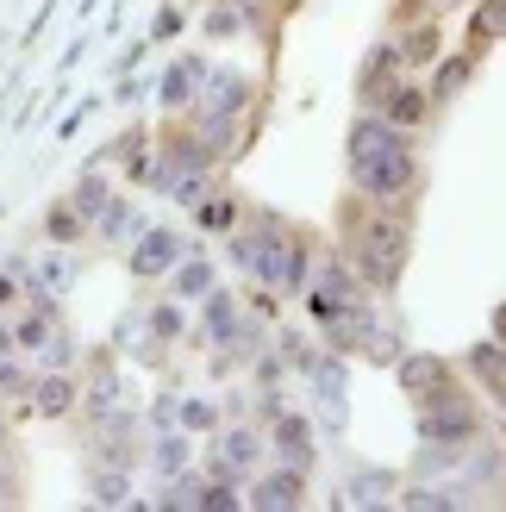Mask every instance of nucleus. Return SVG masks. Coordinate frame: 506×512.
Returning a JSON list of instances; mask_svg holds the SVG:
<instances>
[{
    "instance_id": "38",
    "label": "nucleus",
    "mask_w": 506,
    "mask_h": 512,
    "mask_svg": "<svg viewBox=\"0 0 506 512\" xmlns=\"http://www.w3.org/2000/svg\"><path fill=\"white\" fill-rule=\"evenodd\" d=\"M175 32H182V13L163 7V13H157V25H150V44H157V38H175Z\"/></svg>"
},
{
    "instance_id": "2",
    "label": "nucleus",
    "mask_w": 506,
    "mask_h": 512,
    "mask_svg": "<svg viewBox=\"0 0 506 512\" xmlns=\"http://www.w3.org/2000/svg\"><path fill=\"white\" fill-rule=\"evenodd\" d=\"M250 100H257L250 69L207 63V75H200V94L188 100V125H194V138L207 144L213 157H225V150L238 144V125H244V113H250Z\"/></svg>"
},
{
    "instance_id": "10",
    "label": "nucleus",
    "mask_w": 506,
    "mask_h": 512,
    "mask_svg": "<svg viewBox=\"0 0 506 512\" xmlns=\"http://www.w3.org/2000/svg\"><path fill=\"white\" fill-rule=\"evenodd\" d=\"M394 381H400V394H407V400L419 406V400L444 394L457 375H450L444 356H432V350H407V356H394Z\"/></svg>"
},
{
    "instance_id": "19",
    "label": "nucleus",
    "mask_w": 506,
    "mask_h": 512,
    "mask_svg": "<svg viewBox=\"0 0 506 512\" xmlns=\"http://www.w3.org/2000/svg\"><path fill=\"white\" fill-rule=\"evenodd\" d=\"M469 75H475V50H457V57H438V69H432V107H450L463 88H469Z\"/></svg>"
},
{
    "instance_id": "24",
    "label": "nucleus",
    "mask_w": 506,
    "mask_h": 512,
    "mask_svg": "<svg viewBox=\"0 0 506 512\" xmlns=\"http://www.w3.org/2000/svg\"><path fill=\"white\" fill-rule=\"evenodd\" d=\"M44 238L50 244H82L88 238V219L75 213L69 200H50V207H44Z\"/></svg>"
},
{
    "instance_id": "33",
    "label": "nucleus",
    "mask_w": 506,
    "mask_h": 512,
    "mask_svg": "<svg viewBox=\"0 0 506 512\" xmlns=\"http://www.w3.org/2000/svg\"><path fill=\"white\" fill-rule=\"evenodd\" d=\"M475 7H482V13H475V38H506V0H475Z\"/></svg>"
},
{
    "instance_id": "40",
    "label": "nucleus",
    "mask_w": 506,
    "mask_h": 512,
    "mask_svg": "<svg viewBox=\"0 0 506 512\" xmlns=\"http://www.w3.org/2000/svg\"><path fill=\"white\" fill-rule=\"evenodd\" d=\"M13 500H19V481H13L7 463H0V506H13Z\"/></svg>"
},
{
    "instance_id": "23",
    "label": "nucleus",
    "mask_w": 506,
    "mask_h": 512,
    "mask_svg": "<svg viewBox=\"0 0 506 512\" xmlns=\"http://www.w3.org/2000/svg\"><path fill=\"white\" fill-rule=\"evenodd\" d=\"M88 232H100V244H119V238H132V232H138V213H132V200L107 194V207L94 213V225H88Z\"/></svg>"
},
{
    "instance_id": "5",
    "label": "nucleus",
    "mask_w": 506,
    "mask_h": 512,
    "mask_svg": "<svg viewBox=\"0 0 506 512\" xmlns=\"http://www.w3.org/2000/svg\"><path fill=\"white\" fill-rule=\"evenodd\" d=\"M419 438L425 444H457V450H469L475 438H482V406H475L457 381H450L444 394L419 400Z\"/></svg>"
},
{
    "instance_id": "14",
    "label": "nucleus",
    "mask_w": 506,
    "mask_h": 512,
    "mask_svg": "<svg viewBox=\"0 0 506 512\" xmlns=\"http://www.w3.org/2000/svg\"><path fill=\"white\" fill-rule=\"evenodd\" d=\"M200 75H207V63H200L194 50H188V57H175L163 69V82H157V107L163 113H188V100L200 94Z\"/></svg>"
},
{
    "instance_id": "37",
    "label": "nucleus",
    "mask_w": 506,
    "mask_h": 512,
    "mask_svg": "<svg viewBox=\"0 0 506 512\" xmlns=\"http://www.w3.org/2000/svg\"><path fill=\"white\" fill-rule=\"evenodd\" d=\"M150 431H175V394H163L150 406Z\"/></svg>"
},
{
    "instance_id": "25",
    "label": "nucleus",
    "mask_w": 506,
    "mask_h": 512,
    "mask_svg": "<svg viewBox=\"0 0 506 512\" xmlns=\"http://www.w3.org/2000/svg\"><path fill=\"white\" fill-rule=\"evenodd\" d=\"M463 369H469L475 381H482V388H500V381H506V344H500V338L475 344V350L463 356Z\"/></svg>"
},
{
    "instance_id": "11",
    "label": "nucleus",
    "mask_w": 506,
    "mask_h": 512,
    "mask_svg": "<svg viewBox=\"0 0 506 512\" xmlns=\"http://www.w3.org/2000/svg\"><path fill=\"white\" fill-rule=\"evenodd\" d=\"M407 144V132L400 125H388L382 113H357L350 119V138H344V163L357 169V163H375V157H388V150Z\"/></svg>"
},
{
    "instance_id": "6",
    "label": "nucleus",
    "mask_w": 506,
    "mask_h": 512,
    "mask_svg": "<svg viewBox=\"0 0 506 512\" xmlns=\"http://www.w3.org/2000/svg\"><path fill=\"white\" fill-rule=\"evenodd\" d=\"M263 456H269V431H257V425H219V431H213V456H207L200 469L244 488V481L263 469Z\"/></svg>"
},
{
    "instance_id": "16",
    "label": "nucleus",
    "mask_w": 506,
    "mask_h": 512,
    "mask_svg": "<svg viewBox=\"0 0 506 512\" xmlns=\"http://www.w3.org/2000/svg\"><path fill=\"white\" fill-rule=\"evenodd\" d=\"M25 288H32V300H63L75 288V263L63 256V244L44 256V263H25Z\"/></svg>"
},
{
    "instance_id": "34",
    "label": "nucleus",
    "mask_w": 506,
    "mask_h": 512,
    "mask_svg": "<svg viewBox=\"0 0 506 512\" xmlns=\"http://www.w3.org/2000/svg\"><path fill=\"white\" fill-rule=\"evenodd\" d=\"M0 394H32V375L19 369V350L0 356Z\"/></svg>"
},
{
    "instance_id": "35",
    "label": "nucleus",
    "mask_w": 506,
    "mask_h": 512,
    "mask_svg": "<svg viewBox=\"0 0 506 512\" xmlns=\"http://www.w3.org/2000/svg\"><path fill=\"white\" fill-rule=\"evenodd\" d=\"M232 32H244V7H213L207 13V38H232Z\"/></svg>"
},
{
    "instance_id": "20",
    "label": "nucleus",
    "mask_w": 506,
    "mask_h": 512,
    "mask_svg": "<svg viewBox=\"0 0 506 512\" xmlns=\"http://www.w3.org/2000/svg\"><path fill=\"white\" fill-rule=\"evenodd\" d=\"M188 431L182 425H175V431H150V475H157V481H169V475H182L188 469Z\"/></svg>"
},
{
    "instance_id": "39",
    "label": "nucleus",
    "mask_w": 506,
    "mask_h": 512,
    "mask_svg": "<svg viewBox=\"0 0 506 512\" xmlns=\"http://www.w3.org/2000/svg\"><path fill=\"white\" fill-rule=\"evenodd\" d=\"M94 107H100V100H82V107H75V113H69L63 125H57V138H75V132H82V119H88Z\"/></svg>"
},
{
    "instance_id": "8",
    "label": "nucleus",
    "mask_w": 506,
    "mask_h": 512,
    "mask_svg": "<svg viewBox=\"0 0 506 512\" xmlns=\"http://www.w3.org/2000/svg\"><path fill=\"white\" fill-rule=\"evenodd\" d=\"M269 450H275V463H294V469H307L319 463V431L307 413H288V406H275V419H269Z\"/></svg>"
},
{
    "instance_id": "3",
    "label": "nucleus",
    "mask_w": 506,
    "mask_h": 512,
    "mask_svg": "<svg viewBox=\"0 0 506 512\" xmlns=\"http://www.w3.org/2000/svg\"><path fill=\"white\" fill-rule=\"evenodd\" d=\"M288 250H294V232H288V219H275V213H257L250 232H244V225L232 232V263L257 281V288H282Z\"/></svg>"
},
{
    "instance_id": "32",
    "label": "nucleus",
    "mask_w": 506,
    "mask_h": 512,
    "mask_svg": "<svg viewBox=\"0 0 506 512\" xmlns=\"http://www.w3.org/2000/svg\"><path fill=\"white\" fill-rule=\"evenodd\" d=\"M38 363H44V369H75V338H69L63 325H57V331H50V338H44Z\"/></svg>"
},
{
    "instance_id": "13",
    "label": "nucleus",
    "mask_w": 506,
    "mask_h": 512,
    "mask_svg": "<svg viewBox=\"0 0 506 512\" xmlns=\"http://www.w3.org/2000/svg\"><path fill=\"white\" fill-rule=\"evenodd\" d=\"M369 113H382L388 125H400V132H419V125L432 119V94H425L419 82H407V75H400V82H394L382 100H375Z\"/></svg>"
},
{
    "instance_id": "42",
    "label": "nucleus",
    "mask_w": 506,
    "mask_h": 512,
    "mask_svg": "<svg viewBox=\"0 0 506 512\" xmlns=\"http://www.w3.org/2000/svg\"><path fill=\"white\" fill-rule=\"evenodd\" d=\"M7 438H13V425H7V406H0V450H7Z\"/></svg>"
},
{
    "instance_id": "17",
    "label": "nucleus",
    "mask_w": 506,
    "mask_h": 512,
    "mask_svg": "<svg viewBox=\"0 0 506 512\" xmlns=\"http://www.w3.org/2000/svg\"><path fill=\"white\" fill-rule=\"evenodd\" d=\"M169 288H175V300H200V294H213V288H219L213 256H207V250H188L182 263L169 269Z\"/></svg>"
},
{
    "instance_id": "1",
    "label": "nucleus",
    "mask_w": 506,
    "mask_h": 512,
    "mask_svg": "<svg viewBox=\"0 0 506 512\" xmlns=\"http://www.w3.org/2000/svg\"><path fill=\"white\" fill-rule=\"evenodd\" d=\"M407 250H413L407 213L375 207V200H363L357 213L344 207V263L357 269V281L369 294H394L400 288V275H407Z\"/></svg>"
},
{
    "instance_id": "7",
    "label": "nucleus",
    "mask_w": 506,
    "mask_h": 512,
    "mask_svg": "<svg viewBox=\"0 0 506 512\" xmlns=\"http://www.w3.org/2000/svg\"><path fill=\"white\" fill-rule=\"evenodd\" d=\"M244 500L257 506V512H294V506H307V469H294V463H269L244 481Z\"/></svg>"
},
{
    "instance_id": "9",
    "label": "nucleus",
    "mask_w": 506,
    "mask_h": 512,
    "mask_svg": "<svg viewBox=\"0 0 506 512\" xmlns=\"http://www.w3.org/2000/svg\"><path fill=\"white\" fill-rule=\"evenodd\" d=\"M182 256H188V238L175 232V225H138V238H132V275L138 281L169 275Z\"/></svg>"
},
{
    "instance_id": "36",
    "label": "nucleus",
    "mask_w": 506,
    "mask_h": 512,
    "mask_svg": "<svg viewBox=\"0 0 506 512\" xmlns=\"http://www.w3.org/2000/svg\"><path fill=\"white\" fill-rule=\"evenodd\" d=\"M19 288H25V263L0 269V306H13V300H19Z\"/></svg>"
},
{
    "instance_id": "15",
    "label": "nucleus",
    "mask_w": 506,
    "mask_h": 512,
    "mask_svg": "<svg viewBox=\"0 0 506 512\" xmlns=\"http://www.w3.org/2000/svg\"><path fill=\"white\" fill-rule=\"evenodd\" d=\"M32 406H38L44 419H69L75 406H82V388H75L69 369H44V375L32 381Z\"/></svg>"
},
{
    "instance_id": "26",
    "label": "nucleus",
    "mask_w": 506,
    "mask_h": 512,
    "mask_svg": "<svg viewBox=\"0 0 506 512\" xmlns=\"http://www.w3.org/2000/svg\"><path fill=\"white\" fill-rule=\"evenodd\" d=\"M107 194H113V188H107V175H100V163H88V169H82V182L69 188V207H75V213H82V219L94 225V213L107 207Z\"/></svg>"
},
{
    "instance_id": "29",
    "label": "nucleus",
    "mask_w": 506,
    "mask_h": 512,
    "mask_svg": "<svg viewBox=\"0 0 506 512\" xmlns=\"http://www.w3.org/2000/svg\"><path fill=\"white\" fill-rule=\"evenodd\" d=\"M175 425H182L188 438H200V431H219V406L200 400V394H188V400H175Z\"/></svg>"
},
{
    "instance_id": "28",
    "label": "nucleus",
    "mask_w": 506,
    "mask_h": 512,
    "mask_svg": "<svg viewBox=\"0 0 506 512\" xmlns=\"http://www.w3.org/2000/svg\"><path fill=\"white\" fill-rule=\"evenodd\" d=\"M400 44V63H407V69H419V63H438V25H413V32H400L394 38Z\"/></svg>"
},
{
    "instance_id": "30",
    "label": "nucleus",
    "mask_w": 506,
    "mask_h": 512,
    "mask_svg": "<svg viewBox=\"0 0 506 512\" xmlns=\"http://www.w3.org/2000/svg\"><path fill=\"white\" fill-rule=\"evenodd\" d=\"M213 175H219V169H188V175H175V182H169V200H175V207H188V213H194L200 200L213 194Z\"/></svg>"
},
{
    "instance_id": "18",
    "label": "nucleus",
    "mask_w": 506,
    "mask_h": 512,
    "mask_svg": "<svg viewBox=\"0 0 506 512\" xmlns=\"http://www.w3.org/2000/svg\"><path fill=\"white\" fill-rule=\"evenodd\" d=\"M194 225H200L207 238H232L238 225H244V200H238V194H225V188H213V194L194 207Z\"/></svg>"
},
{
    "instance_id": "12",
    "label": "nucleus",
    "mask_w": 506,
    "mask_h": 512,
    "mask_svg": "<svg viewBox=\"0 0 506 512\" xmlns=\"http://www.w3.org/2000/svg\"><path fill=\"white\" fill-rule=\"evenodd\" d=\"M400 75H407V63H400V44L394 38H382V44H369V57H363V69H357V94H363V107H375Z\"/></svg>"
},
{
    "instance_id": "4",
    "label": "nucleus",
    "mask_w": 506,
    "mask_h": 512,
    "mask_svg": "<svg viewBox=\"0 0 506 512\" xmlns=\"http://www.w3.org/2000/svg\"><path fill=\"white\" fill-rule=\"evenodd\" d=\"M350 188H357V200H375V207H407V200L425 188V163L413 157V144H400L388 157L350 169Z\"/></svg>"
},
{
    "instance_id": "27",
    "label": "nucleus",
    "mask_w": 506,
    "mask_h": 512,
    "mask_svg": "<svg viewBox=\"0 0 506 512\" xmlns=\"http://www.w3.org/2000/svg\"><path fill=\"white\" fill-rule=\"evenodd\" d=\"M144 331H150L157 344H175V338L188 331V313H182V300H157V306L144 313Z\"/></svg>"
},
{
    "instance_id": "31",
    "label": "nucleus",
    "mask_w": 506,
    "mask_h": 512,
    "mask_svg": "<svg viewBox=\"0 0 506 512\" xmlns=\"http://www.w3.org/2000/svg\"><path fill=\"white\" fill-rule=\"evenodd\" d=\"M88 494H94L100 506H125V500H132V481H125V469H119V463H107V469H94Z\"/></svg>"
},
{
    "instance_id": "21",
    "label": "nucleus",
    "mask_w": 506,
    "mask_h": 512,
    "mask_svg": "<svg viewBox=\"0 0 506 512\" xmlns=\"http://www.w3.org/2000/svg\"><path fill=\"white\" fill-rule=\"evenodd\" d=\"M394 494H400V481H394V475H382V469H357V475L344 481V494H338V500H350V506H388Z\"/></svg>"
},
{
    "instance_id": "22",
    "label": "nucleus",
    "mask_w": 506,
    "mask_h": 512,
    "mask_svg": "<svg viewBox=\"0 0 506 512\" xmlns=\"http://www.w3.org/2000/svg\"><path fill=\"white\" fill-rule=\"evenodd\" d=\"M50 331H57V300H38V306H32V313H25V319H13V344L38 356Z\"/></svg>"
},
{
    "instance_id": "43",
    "label": "nucleus",
    "mask_w": 506,
    "mask_h": 512,
    "mask_svg": "<svg viewBox=\"0 0 506 512\" xmlns=\"http://www.w3.org/2000/svg\"><path fill=\"white\" fill-rule=\"evenodd\" d=\"M494 338L506 344V306H500V313H494Z\"/></svg>"
},
{
    "instance_id": "41",
    "label": "nucleus",
    "mask_w": 506,
    "mask_h": 512,
    "mask_svg": "<svg viewBox=\"0 0 506 512\" xmlns=\"http://www.w3.org/2000/svg\"><path fill=\"white\" fill-rule=\"evenodd\" d=\"M13 350H19V344H13V325L0 319V356H13Z\"/></svg>"
}]
</instances>
